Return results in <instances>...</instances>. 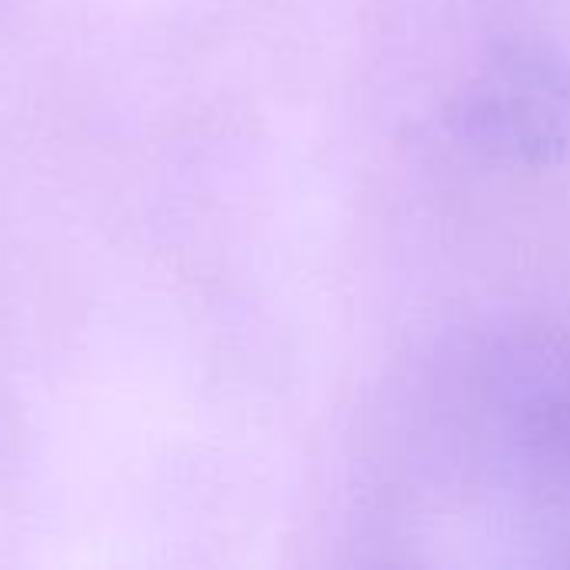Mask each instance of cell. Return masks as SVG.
I'll list each match as a JSON object with an SVG mask.
<instances>
[{"label":"cell","mask_w":570,"mask_h":570,"mask_svg":"<svg viewBox=\"0 0 570 570\" xmlns=\"http://www.w3.org/2000/svg\"><path fill=\"white\" fill-rule=\"evenodd\" d=\"M464 130L488 150L551 164L570 144V67L544 47L498 53L464 94Z\"/></svg>","instance_id":"1"}]
</instances>
